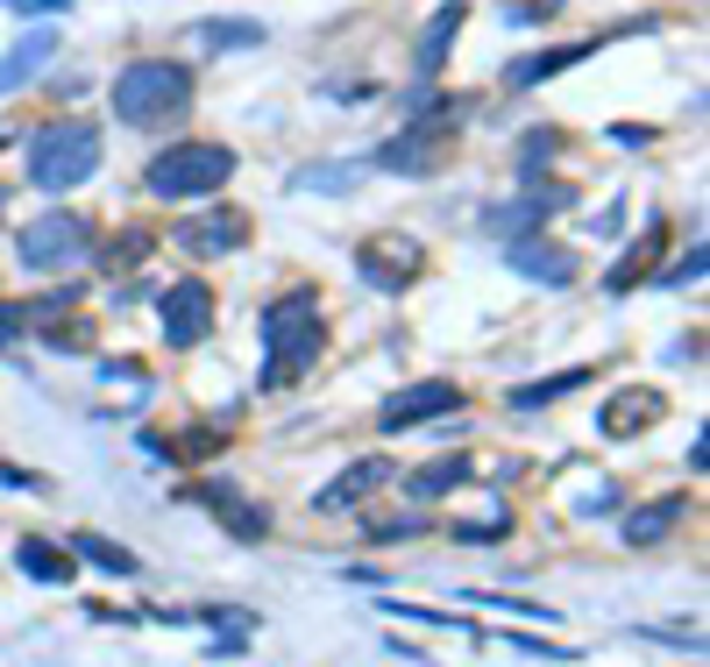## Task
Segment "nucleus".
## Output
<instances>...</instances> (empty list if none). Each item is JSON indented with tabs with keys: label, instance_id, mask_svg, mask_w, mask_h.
<instances>
[{
	"label": "nucleus",
	"instance_id": "nucleus-1",
	"mask_svg": "<svg viewBox=\"0 0 710 667\" xmlns=\"http://www.w3.org/2000/svg\"><path fill=\"white\" fill-rule=\"evenodd\" d=\"M263 391H292L298 376L320 362L327 348V327H320V298L313 292H284L278 306L263 313Z\"/></svg>",
	"mask_w": 710,
	"mask_h": 667
},
{
	"label": "nucleus",
	"instance_id": "nucleus-2",
	"mask_svg": "<svg viewBox=\"0 0 710 667\" xmlns=\"http://www.w3.org/2000/svg\"><path fill=\"white\" fill-rule=\"evenodd\" d=\"M114 114L128 128H171L192 114V71L178 57H135L114 79Z\"/></svg>",
	"mask_w": 710,
	"mask_h": 667
},
{
	"label": "nucleus",
	"instance_id": "nucleus-3",
	"mask_svg": "<svg viewBox=\"0 0 710 667\" xmlns=\"http://www.w3.org/2000/svg\"><path fill=\"white\" fill-rule=\"evenodd\" d=\"M100 171V135L93 121H50V128L29 143V178L43 192H71Z\"/></svg>",
	"mask_w": 710,
	"mask_h": 667
},
{
	"label": "nucleus",
	"instance_id": "nucleus-4",
	"mask_svg": "<svg viewBox=\"0 0 710 667\" xmlns=\"http://www.w3.org/2000/svg\"><path fill=\"white\" fill-rule=\"evenodd\" d=\"M228 178H235V149L228 143H171L143 171V185L157 192V200H200V192H221Z\"/></svg>",
	"mask_w": 710,
	"mask_h": 667
},
{
	"label": "nucleus",
	"instance_id": "nucleus-5",
	"mask_svg": "<svg viewBox=\"0 0 710 667\" xmlns=\"http://www.w3.org/2000/svg\"><path fill=\"white\" fill-rule=\"evenodd\" d=\"M93 249V221L86 214H43V221H29L22 235H14V256H22L29 270H57V263H71V256H86Z\"/></svg>",
	"mask_w": 710,
	"mask_h": 667
},
{
	"label": "nucleus",
	"instance_id": "nucleus-6",
	"mask_svg": "<svg viewBox=\"0 0 710 667\" xmlns=\"http://www.w3.org/2000/svg\"><path fill=\"white\" fill-rule=\"evenodd\" d=\"M171 235H178V249H185V256H228V249H241V241L256 235V227H249L241 206H206V214H185Z\"/></svg>",
	"mask_w": 710,
	"mask_h": 667
},
{
	"label": "nucleus",
	"instance_id": "nucleus-7",
	"mask_svg": "<svg viewBox=\"0 0 710 667\" xmlns=\"http://www.w3.org/2000/svg\"><path fill=\"white\" fill-rule=\"evenodd\" d=\"M157 306H164V341H171V348L206 341V327H214V292H206V278L171 284V292H164Z\"/></svg>",
	"mask_w": 710,
	"mask_h": 667
},
{
	"label": "nucleus",
	"instance_id": "nucleus-8",
	"mask_svg": "<svg viewBox=\"0 0 710 667\" xmlns=\"http://www.w3.org/2000/svg\"><path fill=\"white\" fill-rule=\"evenodd\" d=\"M448 143H455V135L441 128V121H413V128L405 135H391L384 149H376V163H384V171H441V157H448Z\"/></svg>",
	"mask_w": 710,
	"mask_h": 667
},
{
	"label": "nucleus",
	"instance_id": "nucleus-9",
	"mask_svg": "<svg viewBox=\"0 0 710 667\" xmlns=\"http://www.w3.org/2000/svg\"><path fill=\"white\" fill-rule=\"evenodd\" d=\"M356 270H362L370 284H384V292H405V284L419 278V249H413L405 235H370V241L356 249Z\"/></svg>",
	"mask_w": 710,
	"mask_h": 667
},
{
	"label": "nucleus",
	"instance_id": "nucleus-10",
	"mask_svg": "<svg viewBox=\"0 0 710 667\" xmlns=\"http://www.w3.org/2000/svg\"><path fill=\"white\" fill-rule=\"evenodd\" d=\"M455 405H462V391H455V384H413V391H398V398H384L376 427H384V433H405V427H419V419L455 412Z\"/></svg>",
	"mask_w": 710,
	"mask_h": 667
},
{
	"label": "nucleus",
	"instance_id": "nucleus-11",
	"mask_svg": "<svg viewBox=\"0 0 710 667\" xmlns=\"http://www.w3.org/2000/svg\"><path fill=\"white\" fill-rule=\"evenodd\" d=\"M462 14H470V0H441V8H433L427 36H419V50H413V71H419V79H433V71L448 65V50H455V29H462Z\"/></svg>",
	"mask_w": 710,
	"mask_h": 667
},
{
	"label": "nucleus",
	"instance_id": "nucleus-12",
	"mask_svg": "<svg viewBox=\"0 0 710 667\" xmlns=\"http://www.w3.org/2000/svg\"><path fill=\"white\" fill-rule=\"evenodd\" d=\"M661 412H668V405H661V391H618V398L604 405V433H611V441H626V433L654 427Z\"/></svg>",
	"mask_w": 710,
	"mask_h": 667
},
{
	"label": "nucleus",
	"instance_id": "nucleus-13",
	"mask_svg": "<svg viewBox=\"0 0 710 667\" xmlns=\"http://www.w3.org/2000/svg\"><path fill=\"white\" fill-rule=\"evenodd\" d=\"M511 263H519L526 278H540V284H568V278H576V256L554 249V241H540V235L511 241Z\"/></svg>",
	"mask_w": 710,
	"mask_h": 667
},
{
	"label": "nucleus",
	"instance_id": "nucleus-14",
	"mask_svg": "<svg viewBox=\"0 0 710 667\" xmlns=\"http://www.w3.org/2000/svg\"><path fill=\"white\" fill-rule=\"evenodd\" d=\"M14 568L36 575V583H71V575H79V554H57L50 540H14Z\"/></svg>",
	"mask_w": 710,
	"mask_h": 667
},
{
	"label": "nucleus",
	"instance_id": "nucleus-15",
	"mask_svg": "<svg viewBox=\"0 0 710 667\" xmlns=\"http://www.w3.org/2000/svg\"><path fill=\"white\" fill-rule=\"evenodd\" d=\"M597 43H562V50H540V57H519V65L505 71L511 86H540V79H554V71H568V65H583Z\"/></svg>",
	"mask_w": 710,
	"mask_h": 667
},
{
	"label": "nucleus",
	"instance_id": "nucleus-16",
	"mask_svg": "<svg viewBox=\"0 0 710 667\" xmlns=\"http://www.w3.org/2000/svg\"><path fill=\"white\" fill-rule=\"evenodd\" d=\"M391 476V462H362V468H349V476H335L320 490V511H349V505H362V490H376V483Z\"/></svg>",
	"mask_w": 710,
	"mask_h": 667
},
{
	"label": "nucleus",
	"instance_id": "nucleus-17",
	"mask_svg": "<svg viewBox=\"0 0 710 667\" xmlns=\"http://www.w3.org/2000/svg\"><path fill=\"white\" fill-rule=\"evenodd\" d=\"M455 483H470V454H441V462H427L405 490L413 497H441V490H455Z\"/></svg>",
	"mask_w": 710,
	"mask_h": 667
},
{
	"label": "nucleus",
	"instance_id": "nucleus-18",
	"mask_svg": "<svg viewBox=\"0 0 710 667\" xmlns=\"http://www.w3.org/2000/svg\"><path fill=\"white\" fill-rule=\"evenodd\" d=\"M71 554H86L93 568H108V575H143V561H135L128 547H114V540H100V533H71Z\"/></svg>",
	"mask_w": 710,
	"mask_h": 667
},
{
	"label": "nucleus",
	"instance_id": "nucleus-19",
	"mask_svg": "<svg viewBox=\"0 0 710 667\" xmlns=\"http://www.w3.org/2000/svg\"><path fill=\"white\" fill-rule=\"evenodd\" d=\"M192 36L214 43V50H249V43H263V22H228V14H214V22H192Z\"/></svg>",
	"mask_w": 710,
	"mask_h": 667
},
{
	"label": "nucleus",
	"instance_id": "nucleus-20",
	"mask_svg": "<svg viewBox=\"0 0 710 667\" xmlns=\"http://www.w3.org/2000/svg\"><path fill=\"white\" fill-rule=\"evenodd\" d=\"M675 519H683V497H668V505H646V511H632V519H626V540H632V547H646V540H661Z\"/></svg>",
	"mask_w": 710,
	"mask_h": 667
},
{
	"label": "nucleus",
	"instance_id": "nucleus-21",
	"mask_svg": "<svg viewBox=\"0 0 710 667\" xmlns=\"http://www.w3.org/2000/svg\"><path fill=\"white\" fill-rule=\"evenodd\" d=\"M50 50H57V36H29L22 50H8V65H0V86H22L36 65H50Z\"/></svg>",
	"mask_w": 710,
	"mask_h": 667
},
{
	"label": "nucleus",
	"instance_id": "nucleus-22",
	"mask_svg": "<svg viewBox=\"0 0 710 667\" xmlns=\"http://www.w3.org/2000/svg\"><path fill=\"white\" fill-rule=\"evenodd\" d=\"M576 384H590V370H562V376H548V384H519L511 391V405H548V398H562V391H576Z\"/></svg>",
	"mask_w": 710,
	"mask_h": 667
},
{
	"label": "nucleus",
	"instance_id": "nucleus-23",
	"mask_svg": "<svg viewBox=\"0 0 710 667\" xmlns=\"http://www.w3.org/2000/svg\"><path fill=\"white\" fill-rule=\"evenodd\" d=\"M654 241H661V235H654ZM654 241H646V249H632V256H626V263H618V270H611V292H632V284H640V278H646V263H654Z\"/></svg>",
	"mask_w": 710,
	"mask_h": 667
},
{
	"label": "nucleus",
	"instance_id": "nucleus-24",
	"mask_svg": "<svg viewBox=\"0 0 710 667\" xmlns=\"http://www.w3.org/2000/svg\"><path fill=\"white\" fill-rule=\"evenodd\" d=\"M50 348H71V355H86V348H93V334H86L79 320H65V327H50Z\"/></svg>",
	"mask_w": 710,
	"mask_h": 667
},
{
	"label": "nucleus",
	"instance_id": "nucleus-25",
	"mask_svg": "<svg viewBox=\"0 0 710 667\" xmlns=\"http://www.w3.org/2000/svg\"><path fill=\"white\" fill-rule=\"evenodd\" d=\"M292 185H349V171H292Z\"/></svg>",
	"mask_w": 710,
	"mask_h": 667
},
{
	"label": "nucleus",
	"instance_id": "nucleus-26",
	"mask_svg": "<svg viewBox=\"0 0 710 667\" xmlns=\"http://www.w3.org/2000/svg\"><path fill=\"white\" fill-rule=\"evenodd\" d=\"M8 8H29V14H57L65 0H8Z\"/></svg>",
	"mask_w": 710,
	"mask_h": 667
}]
</instances>
